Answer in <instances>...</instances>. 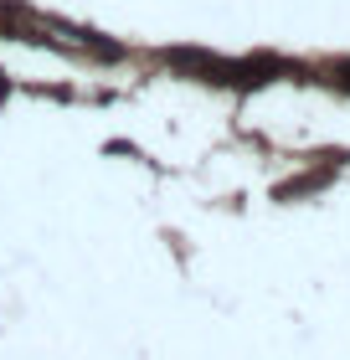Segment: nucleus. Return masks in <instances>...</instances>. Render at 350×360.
I'll return each mask as SVG.
<instances>
[{
    "label": "nucleus",
    "instance_id": "f257e3e1",
    "mask_svg": "<svg viewBox=\"0 0 350 360\" xmlns=\"http://www.w3.org/2000/svg\"><path fill=\"white\" fill-rule=\"evenodd\" d=\"M330 83H335V88H345V93H350V62H340V68H335V72H330Z\"/></svg>",
    "mask_w": 350,
    "mask_h": 360
}]
</instances>
